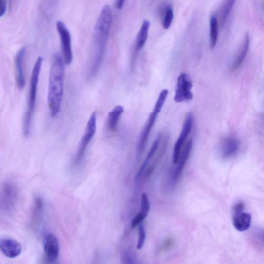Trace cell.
I'll return each mask as SVG.
<instances>
[{"label":"cell","mask_w":264,"mask_h":264,"mask_svg":"<svg viewBox=\"0 0 264 264\" xmlns=\"http://www.w3.org/2000/svg\"><path fill=\"white\" fill-rule=\"evenodd\" d=\"M112 10L109 5L105 6L96 25L94 39V54L90 66V76L93 77L98 72L101 65L112 26Z\"/></svg>","instance_id":"6da1fadb"},{"label":"cell","mask_w":264,"mask_h":264,"mask_svg":"<svg viewBox=\"0 0 264 264\" xmlns=\"http://www.w3.org/2000/svg\"><path fill=\"white\" fill-rule=\"evenodd\" d=\"M65 68L62 57L56 54L50 69L48 103L51 115L56 116L60 111L64 91Z\"/></svg>","instance_id":"7a4b0ae2"},{"label":"cell","mask_w":264,"mask_h":264,"mask_svg":"<svg viewBox=\"0 0 264 264\" xmlns=\"http://www.w3.org/2000/svg\"><path fill=\"white\" fill-rule=\"evenodd\" d=\"M43 59L39 57L35 62L31 78L28 110L24 118L23 131L25 136L30 133L33 114L36 104L38 88Z\"/></svg>","instance_id":"3957f363"},{"label":"cell","mask_w":264,"mask_h":264,"mask_svg":"<svg viewBox=\"0 0 264 264\" xmlns=\"http://www.w3.org/2000/svg\"><path fill=\"white\" fill-rule=\"evenodd\" d=\"M19 200V190L12 183H7L0 190V208L10 212L15 208Z\"/></svg>","instance_id":"277c9868"},{"label":"cell","mask_w":264,"mask_h":264,"mask_svg":"<svg viewBox=\"0 0 264 264\" xmlns=\"http://www.w3.org/2000/svg\"><path fill=\"white\" fill-rule=\"evenodd\" d=\"M97 129V115L93 113L89 121L82 137L76 155V162H80L82 159L88 146L94 138Z\"/></svg>","instance_id":"5b68a950"},{"label":"cell","mask_w":264,"mask_h":264,"mask_svg":"<svg viewBox=\"0 0 264 264\" xmlns=\"http://www.w3.org/2000/svg\"><path fill=\"white\" fill-rule=\"evenodd\" d=\"M192 83L189 76L185 73L181 74L178 77L176 85L174 101L181 103L192 100Z\"/></svg>","instance_id":"8992f818"},{"label":"cell","mask_w":264,"mask_h":264,"mask_svg":"<svg viewBox=\"0 0 264 264\" xmlns=\"http://www.w3.org/2000/svg\"><path fill=\"white\" fill-rule=\"evenodd\" d=\"M57 27L61 39L64 63L70 65L73 59L71 35L62 22H57Z\"/></svg>","instance_id":"52a82bcc"},{"label":"cell","mask_w":264,"mask_h":264,"mask_svg":"<svg viewBox=\"0 0 264 264\" xmlns=\"http://www.w3.org/2000/svg\"><path fill=\"white\" fill-rule=\"evenodd\" d=\"M193 124V115L192 113H189L185 117L182 130L174 145L172 157V162L174 164H177L179 161L182 148L185 144L186 139L191 131Z\"/></svg>","instance_id":"ba28073f"},{"label":"cell","mask_w":264,"mask_h":264,"mask_svg":"<svg viewBox=\"0 0 264 264\" xmlns=\"http://www.w3.org/2000/svg\"><path fill=\"white\" fill-rule=\"evenodd\" d=\"M244 204L239 202L233 206V224L239 232L247 230L250 227L252 216L250 213L243 212Z\"/></svg>","instance_id":"9c48e42d"},{"label":"cell","mask_w":264,"mask_h":264,"mask_svg":"<svg viewBox=\"0 0 264 264\" xmlns=\"http://www.w3.org/2000/svg\"><path fill=\"white\" fill-rule=\"evenodd\" d=\"M160 112L159 111L153 109V112L150 114L146 124L142 132H141L137 148L138 159H139L142 156L146 149L150 134L154 127L157 117Z\"/></svg>","instance_id":"30bf717a"},{"label":"cell","mask_w":264,"mask_h":264,"mask_svg":"<svg viewBox=\"0 0 264 264\" xmlns=\"http://www.w3.org/2000/svg\"><path fill=\"white\" fill-rule=\"evenodd\" d=\"M239 148L240 142L238 138L234 136H227L222 140L221 143L220 156L223 159H230L238 153Z\"/></svg>","instance_id":"8fae6325"},{"label":"cell","mask_w":264,"mask_h":264,"mask_svg":"<svg viewBox=\"0 0 264 264\" xmlns=\"http://www.w3.org/2000/svg\"><path fill=\"white\" fill-rule=\"evenodd\" d=\"M0 251L9 258L19 256L22 252V246L19 242L10 238H0Z\"/></svg>","instance_id":"7c38bea8"},{"label":"cell","mask_w":264,"mask_h":264,"mask_svg":"<svg viewBox=\"0 0 264 264\" xmlns=\"http://www.w3.org/2000/svg\"><path fill=\"white\" fill-rule=\"evenodd\" d=\"M44 249L47 259L50 262L56 261L59 255L60 245L57 237L49 234L45 238Z\"/></svg>","instance_id":"4fadbf2b"},{"label":"cell","mask_w":264,"mask_h":264,"mask_svg":"<svg viewBox=\"0 0 264 264\" xmlns=\"http://www.w3.org/2000/svg\"><path fill=\"white\" fill-rule=\"evenodd\" d=\"M192 139L191 138L189 139L184 146L182 152H181L179 161L177 163L178 165L176 167L174 173H173L172 178L173 183L177 182L179 179L190 154L192 148Z\"/></svg>","instance_id":"5bb4252c"},{"label":"cell","mask_w":264,"mask_h":264,"mask_svg":"<svg viewBox=\"0 0 264 264\" xmlns=\"http://www.w3.org/2000/svg\"><path fill=\"white\" fill-rule=\"evenodd\" d=\"M25 53L26 49L25 48L21 49L18 52L15 60L17 83L18 87L21 90L24 89L26 84L23 64Z\"/></svg>","instance_id":"9a60e30c"},{"label":"cell","mask_w":264,"mask_h":264,"mask_svg":"<svg viewBox=\"0 0 264 264\" xmlns=\"http://www.w3.org/2000/svg\"><path fill=\"white\" fill-rule=\"evenodd\" d=\"M250 37L248 33L245 35L244 42L231 67V71L234 72L240 67L247 57L250 47Z\"/></svg>","instance_id":"2e32d148"},{"label":"cell","mask_w":264,"mask_h":264,"mask_svg":"<svg viewBox=\"0 0 264 264\" xmlns=\"http://www.w3.org/2000/svg\"><path fill=\"white\" fill-rule=\"evenodd\" d=\"M124 112V108L121 105H117L109 113L107 121V128L109 132L114 133L117 131L119 119Z\"/></svg>","instance_id":"e0dca14e"},{"label":"cell","mask_w":264,"mask_h":264,"mask_svg":"<svg viewBox=\"0 0 264 264\" xmlns=\"http://www.w3.org/2000/svg\"><path fill=\"white\" fill-rule=\"evenodd\" d=\"M150 22L145 20L138 33L135 43V52L137 53L142 49L145 45L148 37Z\"/></svg>","instance_id":"ac0fdd59"},{"label":"cell","mask_w":264,"mask_h":264,"mask_svg":"<svg viewBox=\"0 0 264 264\" xmlns=\"http://www.w3.org/2000/svg\"><path fill=\"white\" fill-rule=\"evenodd\" d=\"M162 139V135H160L158 136V137L156 138V139L154 141V142L153 143L151 148V149L150 151L149 152L146 158V159L144 163L142 164V166L140 167L138 173H137V175H136L137 180H139L140 178V177H142V175L144 172L146 167H147L149 162L151 160L152 157L154 156L158 147H159Z\"/></svg>","instance_id":"d6986e66"},{"label":"cell","mask_w":264,"mask_h":264,"mask_svg":"<svg viewBox=\"0 0 264 264\" xmlns=\"http://www.w3.org/2000/svg\"><path fill=\"white\" fill-rule=\"evenodd\" d=\"M209 43L211 49L216 46L218 36V22L216 16H211L209 22Z\"/></svg>","instance_id":"ffe728a7"},{"label":"cell","mask_w":264,"mask_h":264,"mask_svg":"<svg viewBox=\"0 0 264 264\" xmlns=\"http://www.w3.org/2000/svg\"><path fill=\"white\" fill-rule=\"evenodd\" d=\"M44 208V203L40 198L35 199L33 213V222L35 224L39 223L42 215Z\"/></svg>","instance_id":"44dd1931"},{"label":"cell","mask_w":264,"mask_h":264,"mask_svg":"<svg viewBox=\"0 0 264 264\" xmlns=\"http://www.w3.org/2000/svg\"><path fill=\"white\" fill-rule=\"evenodd\" d=\"M173 17L172 8L170 6H168L166 9L163 20L162 26L164 29L167 30L170 28L173 20Z\"/></svg>","instance_id":"7402d4cb"},{"label":"cell","mask_w":264,"mask_h":264,"mask_svg":"<svg viewBox=\"0 0 264 264\" xmlns=\"http://www.w3.org/2000/svg\"><path fill=\"white\" fill-rule=\"evenodd\" d=\"M138 225V238L136 248L138 250H140L144 247L146 237V233L145 227L142 223H141Z\"/></svg>","instance_id":"603a6c76"},{"label":"cell","mask_w":264,"mask_h":264,"mask_svg":"<svg viewBox=\"0 0 264 264\" xmlns=\"http://www.w3.org/2000/svg\"><path fill=\"white\" fill-rule=\"evenodd\" d=\"M150 209V204L147 193H143L141 197L140 212L146 216L148 215Z\"/></svg>","instance_id":"cb8c5ba5"},{"label":"cell","mask_w":264,"mask_h":264,"mask_svg":"<svg viewBox=\"0 0 264 264\" xmlns=\"http://www.w3.org/2000/svg\"><path fill=\"white\" fill-rule=\"evenodd\" d=\"M174 243V239L172 237H168L162 242L158 249V253L162 254L169 250Z\"/></svg>","instance_id":"d4e9b609"},{"label":"cell","mask_w":264,"mask_h":264,"mask_svg":"<svg viewBox=\"0 0 264 264\" xmlns=\"http://www.w3.org/2000/svg\"><path fill=\"white\" fill-rule=\"evenodd\" d=\"M147 216L142 213L139 212L133 219L131 222V226L133 228L135 227L144 220Z\"/></svg>","instance_id":"484cf974"},{"label":"cell","mask_w":264,"mask_h":264,"mask_svg":"<svg viewBox=\"0 0 264 264\" xmlns=\"http://www.w3.org/2000/svg\"><path fill=\"white\" fill-rule=\"evenodd\" d=\"M7 10V4L5 0H0V17H2Z\"/></svg>","instance_id":"4316f807"},{"label":"cell","mask_w":264,"mask_h":264,"mask_svg":"<svg viewBox=\"0 0 264 264\" xmlns=\"http://www.w3.org/2000/svg\"><path fill=\"white\" fill-rule=\"evenodd\" d=\"M123 260H125L124 263H133V258L132 256L129 253H126L123 256Z\"/></svg>","instance_id":"83f0119b"},{"label":"cell","mask_w":264,"mask_h":264,"mask_svg":"<svg viewBox=\"0 0 264 264\" xmlns=\"http://www.w3.org/2000/svg\"><path fill=\"white\" fill-rule=\"evenodd\" d=\"M126 0H116V7L118 10H121L124 7Z\"/></svg>","instance_id":"f1b7e54d"},{"label":"cell","mask_w":264,"mask_h":264,"mask_svg":"<svg viewBox=\"0 0 264 264\" xmlns=\"http://www.w3.org/2000/svg\"><path fill=\"white\" fill-rule=\"evenodd\" d=\"M235 2L236 0H225V3L228 6L233 7Z\"/></svg>","instance_id":"f546056e"}]
</instances>
